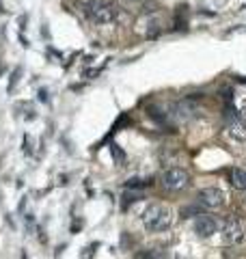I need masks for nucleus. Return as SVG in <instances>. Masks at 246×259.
<instances>
[{"mask_svg":"<svg viewBox=\"0 0 246 259\" xmlns=\"http://www.w3.org/2000/svg\"><path fill=\"white\" fill-rule=\"evenodd\" d=\"M244 119H246V108H244Z\"/></svg>","mask_w":246,"mask_h":259,"instance_id":"nucleus-13","label":"nucleus"},{"mask_svg":"<svg viewBox=\"0 0 246 259\" xmlns=\"http://www.w3.org/2000/svg\"><path fill=\"white\" fill-rule=\"evenodd\" d=\"M87 15L95 24H112L119 18V9L117 5L108 3V0H91L87 5Z\"/></svg>","mask_w":246,"mask_h":259,"instance_id":"nucleus-2","label":"nucleus"},{"mask_svg":"<svg viewBox=\"0 0 246 259\" xmlns=\"http://www.w3.org/2000/svg\"><path fill=\"white\" fill-rule=\"evenodd\" d=\"M216 221L212 216H205V214H199L194 221V233L199 238H212L216 233Z\"/></svg>","mask_w":246,"mask_h":259,"instance_id":"nucleus-6","label":"nucleus"},{"mask_svg":"<svg viewBox=\"0 0 246 259\" xmlns=\"http://www.w3.org/2000/svg\"><path fill=\"white\" fill-rule=\"evenodd\" d=\"M20 74H22V69H20V67L13 71V78H11V82H9V91H11V89H13L15 84H18V78H20Z\"/></svg>","mask_w":246,"mask_h":259,"instance_id":"nucleus-10","label":"nucleus"},{"mask_svg":"<svg viewBox=\"0 0 246 259\" xmlns=\"http://www.w3.org/2000/svg\"><path fill=\"white\" fill-rule=\"evenodd\" d=\"M112 156H117L119 160H123V153H121V151L117 149V145H112Z\"/></svg>","mask_w":246,"mask_h":259,"instance_id":"nucleus-11","label":"nucleus"},{"mask_svg":"<svg viewBox=\"0 0 246 259\" xmlns=\"http://www.w3.org/2000/svg\"><path fill=\"white\" fill-rule=\"evenodd\" d=\"M173 209L169 205H162V203H151L149 207L143 212V225L147 231H153V233H160V231H167L171 229L173 225Z\"/></svg>","mask_w":246,"mask_h":259,"instance_id":"nucleus-1","label":"nucleus"},{"mask_svg":"<svg viewBox=\"0 0 246 259\" xmlns=\"http://www.w3.org/2000/svg\"><path fill=\"white\" fill-rule=\"evenodd\" d=\"M160 184H162L164 190L177 192V190H184L186 186L190 184V175H188V171H184V168H179V166H171L160 175Z\"/></svg>","mask_w":246,"mask_h":259,"instance_id":"nucleus-3","label":"nucleus"},{"mask_svg":"<svg viewBox=\"0 0 246 259\" xmlns=\"http://www.w3.org/2000/svg\"><path fill=\"white\" fill-rule=\"evenodd\" d=\"M196 201L208 209H216L225 203V194L218 188H203V190H199V194H196Z\"/></svg>","mask_w":246,"mask_h":259,"instance_id":"nucleus-5","label":"nucleus"},{"mask_svg":"<svg viewBox=\"0 0 246 259\" xmlns=\"http://www.w3.org/2000/svg\"><path fill=\"white\" fill-rule=\"evenodd\" d=\"M227 134L233 141H246V123L240 117H231L227 123Z\"/></svg>","mask_w":246,"mask_h":259,"instance_id":"nucleus-7","label":"nucleus"},{"mask_svg":"<svg viewBox=\"0 0 246 259\" xmlns=\"http://www.w3.org/2000/svg\"><path fill=\"white\" fill-rule=\"evenodd\" d=\"M128 3H138V0H128Z\"/></svg>","mask_w":246,"mask_h":259,"instance_id":"nucleus-12","label":"nucleus"},{"mask_svg":"<svg viewBox=\"0 0 246 259\" xmlns=\"http://www.w3.org/2000/svg\"><path fill=\"white\" fill-rule=\"evenodd\" d=\"M229 180L235 190H246V168H233Z\"/></svg>","mask_w":246,"mask_h":259,"instance_id":"nucleus-8","label":"nucleus"},{"mask_svg":"<svg viewBox=\"0 0 246 259\" xmlns=\"http://www.w3.org/2000/svg\"><path fill=\"white\" fill-rule=\"evenodd\" d=\"M136 259H160V257L155 255V250H143V253H138Z\"/></svg>","mask_w":246,"mask_h":259,"instance_id":"nucleus-9","label":"nucleus"},{"mask_svg":"<svg viewBox=\"0 0 246 259\" xmlns=\"http://www.w3.org/2000/svg\"><path fill=\"white\" fill-rule=\"evenodd\" d=\"M244 238V227L235 216H225L223 221V240L227 244H237Z\"/></svg>","mask_w":246,"mask_h":259,"instance_id":"nucleus-4","label":"nucleus"}]
</instances>
